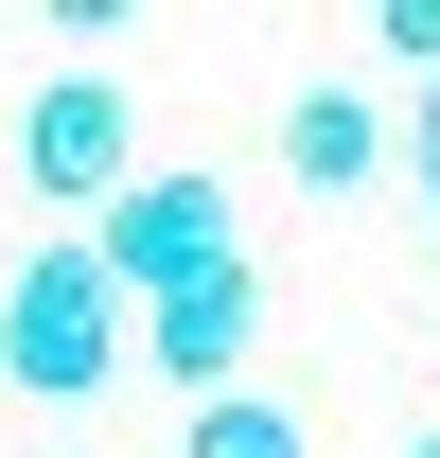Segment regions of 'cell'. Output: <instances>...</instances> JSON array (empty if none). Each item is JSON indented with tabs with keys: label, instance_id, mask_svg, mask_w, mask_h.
<instances>
[{
	"label": "cell",
	"instance_id": "obj_6",
	"mask_svg": "<svg viewBox=\"0 0 440 458\" xmlns=\"http://www.w3.org/2000/svg\"><path fill=\"white\" fill-rule=\"evenodd\" d=\"M176 458H317V423H300L282 388H229V405H194V441H176Z\"/></svg>",
	"mask_w": 440,
	"mask_h": 458
},
{
	"label": "cell",
	"instance_id": "obj_3",
	"mask_svg": "<svg viewBox=\"0 0 440 458\" xmlns=\"http://www.w3.org/2000/svg\"><path fill=\"white\" fill-rule=\"evenodd\" d=\"M0 176H36V212H106L123 176H141V106H123V71H36Z\"/></svg>",
	"mask_w": 440,
	"mask_h": 458
},
{
	"label": "cell",
	"instance_id": "obj_10",
	"mask_svg": "<svg viewBox=\"0 0 440 458\" xmlns=\"http://www.w3.org/2000/svg\"><path fill=\"white\" fill-rule=\"evenodd\" d=\"M54 458H71V441H54Z\"/></svg>",
	"mask_w": 440,
	"mask_h": 458
},
{
	"label": "cell",
	"instance_id": "obj_7",
	"mask_svg": "<svg viewBox=\"0 0 440 458\" xmlns=\"http://www.w3.org/2000/svg\"><path fill=\"white\" fill-rule=\"evenodd\" d=\"M387 176H405V194H423V229H440V89H405V106H387Z\"/></svg>",
	"mask_w": 440,
	"mask_h": 458
},
{
	"label": "cell",
	"instance_id": "obj_1",
	"mask_svg": "<svg viewBox=\"0 0 440 458\" xmlns=\"http://www.w3.org/2000/svg\"><path fill=\"white\" fill-rule=\"evenodd\" d=\"M123 370V283L89 265V229H54L18 283H0V388H36V405H89Z\"/></svg>",
	"mask_w": 440,
	"mask_h": 458
},
{
	"label": "cell",
	"instance_id": "obj_4",
	"mask_svg": "<svg viewBox=\"0 0 440 458\" xmlns=\"http://www.w3.org/2000/svg\"><path fill=\"white\" fill-rule=\"evenodd\" d=\"M247 335H265V283H247V265H212V283H176V300L123 318V352H141L176 405H229V388H247Z\"/></svg>",
	"mask_w": 440,
	"mask_h": 458
},
{
	"label": "cell",
	"instance_id": "obj_5",
	"mask_svg": "<svg viewBox=\"0 0 440 458\" xmlns=\"http://www.w3.org/2000/svg\"><path fill=\"white\" fill-rule=\"evenodd\" d=\"M282 176H300V194H370L387 176V89H352V71H317V89H300V106H282Z\"/></svg>",
	"mask_w": 440,
	"mask_h": 458
},
{
	"label": "cell",
	"instance_id": "obj_9",
	"mask_svg": "<svg viewBox=\"0 0 440 458\" xmlns=\"http://www.w3.org/2000/svg\"><path fill=\"white\" fill-rule=\"evenodd\" d=\"M405 458H440V441H405Z\"/></svg>",
	"mask_w": 440,
	"mask_h": 458
},
{
	"label": "cell",
	"instance_id": "obj_2",
	"mask_svg": "<svg viewBox=\"0 0 440 458\" xmlns=\"http://www.w3.org/2000/svg\"><path fill=\"white\" fill-rule=\"evenodd\" d=\"M89 265H106L123 318H141V300H176V283H212V265H247V212H229V176H212V159H141L106 212H89Z\"/></svg>",
	"mask_w": 440,
	"mask_h": 458
},
{
	"label": "cell",
	"instance_id": "obj_8",
	"mask_svg": "<svg viewBox=\"0 0 440 458\" xmlns=\"http://www.w3.org/2000/svg\"><path fill=\"white\" fill-rule=\"evenodd\" d=\"M370 54L405 71V89H440V0H370Z\"/></svg>",
	"mask_w": 440,
	"mask_h": 458
}]
</instances>
